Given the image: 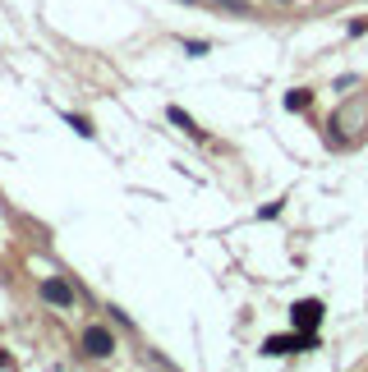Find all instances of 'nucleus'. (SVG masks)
Masks as SVG:
<instances>
[{
	"instance_id": "1",
	"label": "nucleus",
	"mask_w": 368,
	"mask_h": 372,
	"mask_svg": "<svg viewBox=\"0 0 368 372\" xmlns=\"http://www.w3.org/2000/svg\"><path fill=\"white\" fill-rule=\"evenodd\" d=\"M318 345V336L313 331H295V336H267L263 340V354L267 359H281V354H304V350H313Z\"/></svg>"
},
{
	"instance_id": "5",
	"label": "nucleus",
	"mask_w": 368,
	"mask_h": 372,
	"mask_svg": "<svg viewBox=\"0 0 368 372\" xmlns=\"http://www.w3.org/2000/svg\"><path fill=\"white\" fill-rule=\"evenodd\" d=\"M166 115H170V124H179V129L189 133V138H203V129L193 124V115H189V110H179V106H166Z\"/></svg>"
},
{
	"instance_id": "3",
	"label": "nucleus",
	"mask_w": 368,
	"mask_h": 372,
	"mask_svg": "<svg viewBox=\"0 0 368 372\" xmlns=\"http://www.w3.org/2000/svg\"><path fill=\"white\" fill-rule=\"evenodd\" d=\"M83 354H88V359H111V354H115V336L106 327H88V331H83Z\"/></svg>"
},
{
	"instance_id": "4",
	"label": "nucleus",
	"mask_w": 368,
	"mask_h": 372,
	"mask_svg": "<svg viewBox=\"0 0 368 372\" xmlns=\"http://www.w3.org/2000/svg\"><path fill=\"white\" fill-rule=\"evenodd\" d=\"M323 299H300V304L290 308V322H295V331H313L318 322H323Z\"/></svg>"
},
{
	"instance_id": "6",
	"label": "nucleus",
	"mask_w": 368,
	"mask_h": 372,
	"mask_svg": "<svg viewBox=\"0 0 368 372\" xmlns=\"http://www.w3.org/2000/svg\"><path fill=\"white\" fill-rule=\"evenodd\" d=\"M309 101H313L309 92H304V88H295L290 97H286V110H309Z\"/></svg>"
},
{
	"instance_id": "7",
	"label": "nucleus",
	"mask_w": 368,
	"mask_h": 372,
	"mask_svg": "<svg viewBox=\"0 0 368 372\" xmlns=\"http://www.w3.org/2000/svg\"><path fill=\"white\" fill-rule=\"evenodd\" d=\"M65 120H69V124H74V129H78V133H83V138H92V133H97V129H92V124H88V120H83V115H65Z\"/></svg>"
},
{
	"instance_id": "2",
	"label": "nucleus",
	"mask_w": 368,
	"mask_h": 372,
	"mask_svg": "<svg viewBox=\"0 0 368 372\" xmlns=\"http://www.w3.org/2000/svg\"><path fill=\"white\" fill-rule=\"evenodd\" d=\"M37 290H42V299H46L51 308H60V313H65V308H74V290H69L65 276H46Z\"/></svg>"
}]
</instances>
